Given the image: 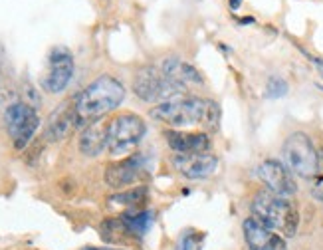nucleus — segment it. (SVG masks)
Wrapping results in <instances>:
<instances>
[{"label":"nucleus","instance_id":"obj_22","mask_svg":"<svg viewBox=\"0 0 323 250\" xmlns=\"http://www.w3.org/2000/svg\"><path fill=\"white\" fill-rule=\"evenodd\" d=\"M309 193H311V196L315 198V201L323 203V175H315V177H313Z\"/></svg>","mask_w":323,"mask_h":250},{"label":"nucleus","instance_id":"obj_8","mask_svg":"<svg viewBox=\"0 0 323 250\" xmlns=\"http://www.w3.org/2000/svg\"><path fill=\"white\" fill-rule=\"evenodd\" d=\"M73 76V58L66 48L52 50L48 60V73L42 80V88L50 93L64 91Z\"/></svg>","mask_w":323,"mask_h":250},{"label":"nucleus","instance_id":"obj_2","mask_svg":"<svg viewBox=\"0 0 323 250\" xmlns=\"http://www.w3.org/2000/svg\"><path fill=\"white\" fill-rule=\"evenodd\" d=\"M252 216L262 222L266 229L280 232L282 236L289 238L295 236L297 227H300V213L295 205L286 196H280L268 189H262L256 193L250 205Z\"/></svg>","mask_w":323,"mask_h":250},{"label":"nucleus","instance_id":"obj_21","mask_svg":"<svg viewBox=\"0 0 323 250\" xmlns=\"http://www.w3.org/2000/svg\"><path fill=\"white\" fill-rule=\"evenodd\" d=\"M288 82L280 76H272L266 84V97L270 99H278V97H284L288 93Z\"/></svg>","mask_w":323,"mask_h":250},{"label":"nucleus","instance_id":"obj_20","mask_svg":"<svg viewBox=\"0 0 323 250\" xmlns=\"http://www.w3.org/2000/svg\"><path fill=\"white\" fill-rule=\"evenodd\" d=\"M220 106L214 102V99H206V107H204V117H203V127L206 131H216L220 127Z\"/></svg>","mask_w":323,"mask_h":250},{"label":"nucleus","instance_id":"obj_4","mask_svg":"<svg viewBox=\"0 0 323 250\" xmlns=\"http://www.w3.org/2000/svg\"><path fill=\"white\" fill-rule=\"evenodd\" d=\"M206 99L201 97H177L170 102L159 104L151 109V117L169 127H188L201 125L204 117Z\"/></svg>","mask_w":323,"mask_h":250},{"label":"nucleus","instance_id":"obj_10","mask_svg":"<svg viewBox=\"0 0 323 250\" xmlns=\"http://www.w3.org/2000/svg\"><path fill=\"white\" fill-rule=\"evenodd\" d=\"M175 169L187 179L198 181V179H206L216 171L218 167V157L212 155L210 151L204 153H179L172 159Z\"/></svg>","mask_w":323,"mask_h":250},{"label":"nucleus","instance_id":"obj_6","mask_svg":"<svg viewBox=\"0 0 323 250\" xmlns=\"http://www.w3.org/2000/svg\"><path fill=\"white\" fill-rule=\"evenodd\" d=\"M147 125L143 117L135 113H121L109 121V143L107 149L111 155H131L133 149L145 137Z\"/></svg>","mask_w":323,"mask_h":250},{"label":"nucleus","instance_id":"obj_13","mask_svg":"<svg viewBox=\"0 0 323 250\" xmlns=\"http://www.w3.org/2000/svg\"><path fill=\"white\" fill-rule=\"evenodd\" d=\"M141 171H143V159L139 155H129L125 159L107 165L103 177H105V183L109 187L121 189V187H127V185L135 183L139 179Z\"/></svg>","mask_w":323,"mask_h":250},{"label":"nucleus","instance_id":"obj_7","mask_svg":"<svg viewBox=\"0 0 323 250\" xmlns=\"http://www.w3.org/2000/svg\"><path fill=\"white\" fill-rule=\"evenodd\" d=\"M4 123H6V129H8V135L14 143V147L24 149L34 137L38 125H40V117H38L34 106L16 102L6 107Z\"/></svg>","mask_w":323,"mask_h":250},{"label":"nucleus","instance_id":"obj_9","mask_svg":"<svg viewBox=\"0 0 323 250\" xmlns=\"http://www.w3.org/2000/svg\"><path fill=\"white\" fill-rule=\"evenodd\" d=\"M258 177L262 179V183L266 185L268 191L276 193L280 196L289 198L297 191V185H295L291 171L284 163H280L278 159H266L258 167Z\"/></svg>","mask_w":323,"mask_h":250},{"label":"nucleus","instance_id":"obj_1","mask_svg":"<svg viewBox=\"0 0 323 250\" xmlns=\"http://www.w3.org/2000/svg\"><path fill=\"white\" fill-rule=\"evenodd\" d=\"M125 97V88L113 76H99L82 93L76 95V117L78 127L89 125L113 111Z\"/></svg>","mask_w":323,"mask_h":250},{"label":"nucleus","instance_id":"obj_5","mask_svg":"<svg viewBox=\"0 0 323 250\" xmlns=\"http://www.w3.org/2000/svg\"><path fill=\"white\" fill-rule=\"evenodd\" d=\"M282 153L286 159V167L291 173L300 175L302 179H313L317 175L319 155L307 133H302V131L291 133L282 147Z\"/></svg>","mask_w":323,"mask_h":250},{"label":"nucleus","instance_id":"obj_11","mask_svg":"<svg viewBox=\"0 0 323 250\" xmlns=\"http://www.w3.org/2000/svg\"><path fill=\"white\" fill-rule=\"evenodd\" d=\"M242 231H244V240L250 250H288L286 240L274 231L266 229L254 216L242 222Z\"/></svg>","mask_w":323,"mask_h":250},{"label":"nucleus","instance_id":"obj_23","mask_svg":"<svg viewBox=\"0 0 323 250\" xmlns=\"http://www.w3.org/2000/svg\"><path fill=\"white\" fill-rule=\"evenodd\" d=\"M196 244H198V236L188 232V234H185V236L181 238V242H179L177 250H194V248H196Z\"/></svg>","mask_w":323,"mask_h":250},{"label":"nucleus","instance_id":"obj_24","mask_svg":"<svg viewBox=\"0 0 323 250\" xmlns=\"http://www.w3.org/2000/svg\"><path fill=\"white\" fill-rule=\"evenodd\" d=\"M311 62H313V66L319 70V73H321V78H323V60L321 58H309Z\"/></svg>","mask_w":323,"mask_h":250},{"label":"nucleus","instance_id":"obj_12","mask_svg":"<svg viewBox=\"0 0 323 250\" xmlns=\"http://www.w3.org/2000/svg\"><path fill=\"white\" fill-rule=\"evenodd\" d=\"M73 127H78V117H76V97L68 99L60 104L56 111L50 113L48 125H46V137L50 141H62L66 139Z\"/></svg>","mask_w":323,"mask_h":250},{"label":"nucleus","instance_id":"obj_18","mask_svg":"<svg viewBox=\"0 0 323 250\" xmlns=\"http://www.w3.org/2000/svg\"><path fill=\"white\" fill-rule=\"evenodd\" d=\"M123 220L129 227L131 234L135 238H141L149 232V229L153 227V220H155V213L151 211H141V213H135V214H123Z\"/></svg>","mask_w":323,"mask_h":250},{"label":"nucleus","instance_id":"obj_19","mask_svg":"<svg viewBox=\"0 0 323 250\" xmlns=\"http://www.w3.org/2000/svg\"><path fill=\"white\" fill-rule=\"evenodd\" d=\"M149 196V189L147 187H133L129 191H121L113 196H109V203L113 205H139V203H145Z\"/></svg>","mask_w":323,"mask_h":250},{"label":"nucleus","instance_id":"obj_14","mask_svg":"<svg viewBox=\"0 0 323 250\" xmlns=\"http://www.w3.org/2000/svg\"><path fill=\"white\" fill-rule=\"evenodd\" d=\"M109 143V123L97 119L89 125L80 135V151L85 157H97Z\"/></svg>","mask_w":323,"mask_h":250},{"label":"nucleus","instance_id":"obj_26","mask_svg":"<svg viewBox=\"0 0 323 250\" xmlns=\"http://www.w3.org/2000/svg\"><path fill=\"white\" fill-rule=\"evenodd\" d=\"M84 250H119V248H91V246H87Z\"/></svg>","mask_w":323,"mask_h":250},{"label":"nucleus","instance_id":"obj_25","mask_svg":"<svg viewBox=\"0 0 323 250\" xmlns=\"http://www.w3.org/2000/svg\"><path fill=\"white\" fill-rule=\"evenodd\" d=\"M228 4H230V8H232V10H238V8H240V4H242V0H228Z\"/></svg>","mask_w":323,"mask_h":250},{"label":"nucleus","instance_id":"obj_15","mask_svg":"<svg viewBox=\"0 0 323 250\" xmlns=\"http://www.w3.org/2000/svg\"><path fill=\"white\" fill-rule=\"evenodd\" d=\"M165 139L170 149L177 153H204L210 149V139L206 133H183V131H167Z\"/></svg>","mask_w":323,"mask_h":250},{"label":"nucleus","instance_id":"obj_16","mask_svg":"<svg viewBox=\"0 0 323 250\" xmlns=\"http://www.w3.org/2000/svg\"><path fill=\"white\" fill-rule=\"evenodd\" d=\"M163 76L169 78L170 82H177L181 86L187 88V84H203V73L198 71L192 64L177 58V56H170L163 62Z\"/></svg>","mask_w":323,"mask_h":250},{"label":"nucleus","instance_id":"obj_17","mask_svg":"<svg viewBox=\"0 0 323 250\" xmlns=\"http://www.w3.org/2000/svg\"><path fill=\"white\" fill-rule=\"evenodd\" d=\"M99 232H102V238H103L105 242H111V244L125 242V240H129V238H135V236L131 234L129 227L125 224V220H123V216L103 220Z\"/></svg>","mask_w":323,"mask_h":250},{"label":"nucleus","instance_id":"obj_3","mask_svg":"<svg viewBox=\"0 0 323 250\" xmlns=\"http://www.w3.org/2000/svg\"><path fill=\"white\" fill-rule=\"evenodd\" d=\"M187 91L185 86L170 82L155 66H143L133 80V93L147 104H165Z\"/></svg>","mask_w":323,"mask_h":250}]
</instances>
